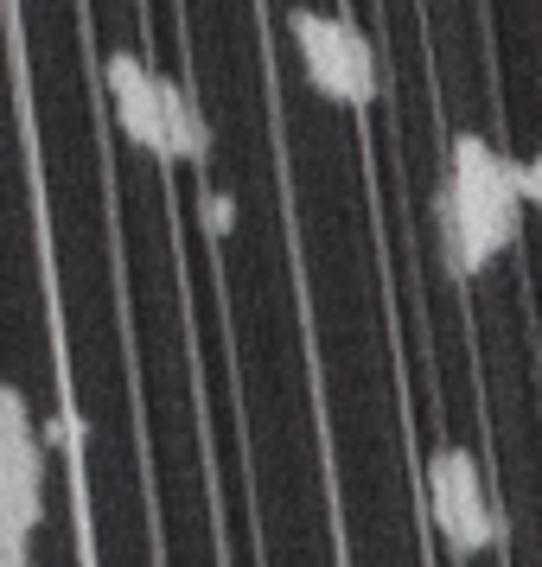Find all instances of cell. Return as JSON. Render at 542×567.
Instances as JSON below:
<instances>
[{
    "instance_id": "6da1fadb",
    "label": "cell",
    "mask_w": 542,
    "mask_h": 567,
    "mask_svg": "<svg viewBox=\"0 0 542 567\" xmlns=\"http://www.w3.org/2000/svg\"><path fill=\"white\" fill-rule=\"evenodd\" d=\"M517 159L498 154L485 134H460L447 154V192H440V236L453 275H485L517 236Z\"/></svg>"
},
{
    "instance_id": "7a4b0ae2",
    "label": "cell",
    "mask_w": 542,
    "mask_h": 567,
    "mask_svg": "<svg viewBox=\"0 0 542 567\" xmlns=\"http://www.w3.org/2000/svg\"><path fill=\"white\" fill-rule=\"evenodd\" d=\"M287 39L307 64V83L338 109H364L377 103V52L351 20L319 13V7H294L287 13Z\"/></svg>"
},
{
    "instance_id": "3957f363",
    "label": "cell",
    "mask_w": 542,
    "mask_h": 567,
    "mask_svg": "<svg viewBox=\"0 0 542 567\" xmlns=\"http://www.w3.org/2000/svg\"><path fill=\"white\" fill-rule=\"evenodd\" d=\"M428 516L453 555H485L498 542V511H491L485 472L472 446H434L428 460Z\"/></svg>"
},
{
    "instance_id": "277c9868",
    "label": "cell",
    "mask_w": 542,
    "mask_h": 567,
    "mask_svg": "<svg viewBox=\"0 0 542 567\" xmlns=\"http://www.w3.org/2000/svg\"><path fill=\"white\" fill-rule=\"evenodd\" d=\"M103 90H109V109L141 154L166 159V78L141 52H115L103 58Z\"/></svg>"
},
{
    "instance_id": "5b68a950",
    "label": "cell",
    "mask_w": 542,
    "mask_h": 567,
    "mask_svg": "<svg viewBox=\"0 0 542 567\" xmlns=\"http://www.w3.org/2000/svg\"><path fill=\"white\" fill-rule=\"evenodd\" d=\"M211 154V128H205V115H198V103L185 96L180 83L166 78V166H198V159Z\"/></svg>"
},
{
    "instance_id": "8992f818",
    "label": "cell",
    "mask_w": 542,
    "mask_h": 567,
    "mask_svg": "<svg viewBox=\"0 0 542 567\" xmlns=\"http://www.w3.org/2000/svg\"><path fill=\"white\" fill-rule=\"evenodd\" d=\"M27 427H32V414H27V402H20V389L0 383V446L13 434H27Z\"/></svg>"
},
{
    "instance_id": "52a82bcc",
    "label": "cell",
    "mask_w": 542,
    "mask_h": 567,
    "mask_svg": "<svg viewBox=\"0 0 542 567\" xmlns=\"http://www.w3.org/2000/svg\"><path fill=\"white\" fill-rule=\"evenodd\" d=\"M517 198L542 210V141H536V154L530 159H517Z\"/></svg>"
}]
</instances>
